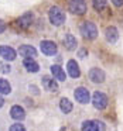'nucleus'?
<instances>
[{
	"label": "nucleus",
	"mask_w": 123,
	"mask_h": 131,
	"mask_svg": "<svg viewBox=\"0 0 123 131\" xmlns=\"http://www.w3.org/2000/svg\"><path fill=\"white\" fill-rule=\"evenodd\" d=\"M48 17H50L51 24H54V26H62L65 23V13H64V10L61 7H57V6L51 7Z\"/></svg>",
	"instance_id": "obj_1"
},
{
	"label": "nucleus",
	"mask_w": 123,
	"mask_h": 131,
	"mask_svg": "<svg viewBox=\"0 0 123 131\" xmlns=\"http://www.w3.org/2000/svg\"><path fill=\"white\" fill-rule=\"evenodd\" d=\"M64 44H65L67 49H69V51L75 49V48H77V45H78L77 38H75L72 34H67L65 35V38H64Z\"/></svg>",
	"instance_id": "obj_19"
},
{
	"label": "nucleus",
	"mask_w": 123,
	"mask_h": 131,
	"mask_svg": "<svg viewBox=\"0 0 123 131\" xmlns=\"http://www.w3.org/2000/svg\"><path fill=\"white\" fill-rule=\"evenodd\" d=\"M105 37H106V40H108L110 44H115L117 41V38H119V31H117L116 27L110 26V27H108V28H106Z\"/></svg>",
	"instance_id": "obj_15"
},
{
	"label": "nucleus",
	"mask_w": 123,
	"mask_h": 131,
	"mask_svg": "<svg viewBox=\"0 0 123 131\" xmlns=\"http://www.w3.org/2000/svg\"><path fill=\"white\" fill-rule=\"evenodd\" d=\"M23 65L26 68L27 72H31V73H35V72L40 71V65L34 61V58H24Z\"/></svg>",
	"instance_id": "obj_14"
},
{
	"label": "nucleus",
	"mask_w": 123,
	"mask_h": 131,
	"mask_svg": "<svg viewBox=\"0 0 123 131\" xmlns=\"http://www.w3.org/2000/svg\"><path fill=\"white\" fill-rule=\"evenodd\" d=\"M30 90L33 92V93H35V94H38V89H37V86H30Z\"/></svg>",
	"instance_id": "obj_26"
},
{
	"label": "nucleus",
	"mask_w": 123,
	"mask_h": 131,
	"mask_svg": "<svg viewBox=\"0 0 123 131\" xmlns=\"http://www.w3.org/2000/svg\"><path fill=\"white\" fill-rule=\"evenodd\" d=\"M69 7V12L72 14H77V16H82L86 13V3L85 0H69L68 3Z\"/></svg>",
	"instance_id": "obj_3"
},
{
	"label": "nucleus",
	"mask_w": 123,
	"mask_h": 131,
	"mask_svg": "<svg viewBox=\"0 0 123 131\" xmlns=\"http://www.w3.org/2000/svg\"><path fill=\"white\" fill-rule=\"evenodd\" d=\"M41 83H43L44 89L48 92H57L58 90V83L55 80V78H51V76H44L41 79Z\"/></svg>",
	"instance_id": "obj_11"
},
{
	"label": "nucleus",
	"mask_w": 123,
	"mask_h": 131,
	"mask_svg": "<svg viewBox=\"0 0 123 131\" xmlns=\"http://www.w3.org/2000/svg\"><path fill=\"white\" fill-rule=\"evenodd\" d=\"M4 31H6V23H4L3 20H0V34L4 32Z\"/></svg>",
	"instance_id": "obj_24"
},
{
	"label": "nucleus",
	"mask_w": 123,
	"mask_h": 131,
	"mask_svg": "<svg viewBox=\"0 0 123 131\" xmlns=\"http://www.w3.org/2000/svg\"><path fill=\"white\" fill-rule=\"evenodd\" d=\"M81 32L86 40H95L98 37V28L92 21H85L81 26Z\"/></svg>",
	"instance_id": "obj_2"
},
{
	"label": "nucleus",
	"mask_w": 123,
	"mask_h": 131,
	"mask_svg": "<svg viewBox=\"0 0 123 131\" xmlns=\"http://www.w3.org/2000/svg\"><path fill=\"white\" fill-rule=\"evenodd\" d=\"M12 92V86L7 82L6 79H2L0 78V94H9Z\"/></svg>",
	"instance_id": "obj_20"
},
{
	"label": "nucleus",
	"mask_w": 123,
	"mask_h": 131,
	"mask_svg": "<svg viewBox=\"0 0 123 131\" xmlns=\"http://www.w3.org/2000/svg\"><path fill=\"white\" fill-rule=\"evenodd\" d=\"M9 131H26V127H24L21 123H16V124H13L12 127L9 128Z\"/></svg>",
	"instance_id": "obj_22"
},
{
	"label": "nucleus",
	"mask_w": 123,
	"mask_h": 131,
	"mask_svg": "<svg viewBox=\"0 0 123 131\" xmlns=\"http://www.w3.org/2000/svg\"><path fill=\"white\" fill-rule=\"evenodd\" d=\"M16 55H17V52H16L12 47L0 45V57L4 58L6 61H14L16 59Z\"/></svg>",
	"instance_id": "obj_10"
},
{
	"label": "nucleus",
	"mask_w": 123,
	"mask_h": 131,
	"mask_svg": "<svg viewBox=\"0 0 123 131\" xmlns=\"http://www.w3.org/2000/svg\"><path fill=\"white\" fill-rule=\"evenodd\" d=\"M92 4H93L95 10L102 12V10L106 7V0H92Z\"/></svg>",
	"instance_id": "obj_21"
},
{
	"label": "nucleus",
	"mask_w": 123,
	"mask_h": 131,
	"mask_svg": "<svg viewBox=\"0 0 123 131\" xmlns=\"http://www.w3.org/2000/svg\"><path fill=\"white\" fill-rule=\"evenodd\" d=\"M33 21H34V16H33V13L31 12H27L26 14H23L17 20V26L20 27V28L26 30V28H29V27L33 24Z\"/></svg>",
	"instance_id": "obj_8"
},
{
	"label": "nucleus",
	"mask_w": 123,
	"mask_h": 131,
	"mask_svg": "<svg viewBox=\"0 0 123 131\" xmlns=\"http://www.w3.org/2000/svg\"><path fill=\"white\" fill-rule=\"evenodd\" d=\"M92 104H93L98 110L106 108V106H108V97H106V94L102 93V92H95L93 97H92Z\"/></svg>",
	"instance_id": "obj_5"
},
{
	"label": "nucleus",
	"mask_w": 123,
	"mask_h": 131,
	"mask_svg": "<svg viewBox=\"0 0 123 131\" xmlns=\"http://www.w3.org/2000/svg\"><path fill=\"white\" fill-rule=\"evenodd\" d=\"M41 52H43L44 55H48V57H51V55H55L57 54V45H55V42H52V41H41Z\"/></svg>",
	"instance_id": "obj_6"
},
{
	"label": "nucleus",
	"mask_w": 123,
	"mask_h": 131,
	"mask_svg": "<svg viewBox=\"0 0 123 131\" xmlns=\"http://www.w3.org/2000/svg\"><path fill=\"white\" fill-rule=\"evenodd\" d=\"M60 108L62 113L68 114L72 111V108H74V104H72V102L69 99H67V97H62V99L60 100Z\"/></svg>",
	"instance_id": "obj_18"
},
{
	"label": "nucleus",
	"mask_w": 123,
	"mask_h": 131,
	"mask_svg": "<svg viewBox=\"0 0 123 131\" xmlns=\"http://www.w3.org/2000/svg\"><path fill=\"white\" fill-rule=\"evenodd\" d=\"M10 65H7V63H4V62H0V72L2 73H10Z\"/></svg>",
	"instance_id": "obj_23"
},
{
	"label": "nucleus",
	"mask_w": 123,
	"mask_h": 131,
	"mask_svg": "<svg viewBox=\"0 0 123 131\" xmlns=\"http://www.w3.org/2000/svg\"><path fill=\"white\" fill-rule=\"evenodd\" d=\"M75 99H77V102L82 103V104H86V103H89V99H91V94H89V92L86 90L85 88H77L75 89Z\"/></svg>",
	"instance_id": "obj_9"
},
{
	"label": "nucleus",
	"mask_w": 123,
	"mask_h": 131,
	"mask_svg": "<svg viewBox=\"0 0 123 131\" xmlns=\"http://www.w3.org/2000/svg\"><path fill=\"white\" fill-rule=\"evenodd\" d=\"M105 124L99 120H86L82 123V131H105Z\"/></svg>",
	"instance_id": "obj_4"
},
{
	"label": "nucleus",
	"mask_w": 123,
	"mask_h": 131,
	"mask_svg": "<svg viewBox=\"0 0 123 131\" xmlns=\"http://www.w3.org/2000/svg\"><path fill=\"white\" fill-rule=\"evenodd\" d=\"M18 54L23 58H34L37 57V49L31 45H21L18 48Z\"/></svg>",
	"instance_id": "obj_12"
},
{
	"label": "nucleus",
	"mask_w": 123,
	"mask_h": 131,
	"mask_svg": "<svg viewBox=\"0 0 123 131\" xmlns=\"http://www.w3.org/2000/svg\"><path fill=\"white\" fill-rule=\"evenodd\" d=\"M112 3L116 7H120V6H123V0H112Z\"/></svg>",
	"instance_id": "obj_25"
},
{
	"label": "nucleus",
	"mask_w": 123,
	"mask_h": 131,
	"mask_svg": "<svg viewBox=\"0 0 123 131\" xmlns=\"http://www.w3.org/2000/svg\"><path fill=\"white\" fill-rule=\"evenodd\" d=\"M88 76L93 83L105 82V72H103L102 69H99V68H92L91 71L88 72Z\"/></svg>",
	"instance_id": "obj_7"
},
{
	"label": "nucleus",
	"mask_w": 123,
	"mask_h": 131,
	"mask_svg": "<svg viewBox=\"0 0 123 131\" xmlns=\"http://www.w3.org/2000/svg\"><path fill=\"white\" fill-rule=\"evenodd\" d=\"M51 73H52V76H54L57 80H60V82H64L65 78H67L65 72L62 71V68H61L60 65H52L51 66Z\"/></svg>",
	"instance_id": "obj_17"
},
{
	"label": "nucleus",
	"mask_w": 123,
	"mask_h": 131,
	"mask_svg": "<svg viewBox=\"0 0 123 131\" xmlns=\"http://www.w3.org/2000/svg\"><path fill=\"white\" fill-rule=\"evenodd\" d=\"M10 116H12V118L20 121V120H24L26 113H24V108L21 107V106H13V107L10 108Z\"/></svg>",
	"instance_id": "obj_16"
},
{
	"label": "nucleus",
	"mask_w": 123,
	"mask_h": 131,
	"mask_svg": "<svg viewBox=\"0 0 123 131\" xmlns=\"http://www.w3.org/2000/svg\"><path fill=\"white\" fill-rule=\"evenodd\" d=\"M67 68H68V75L71 78H79L81 76L79 66H78V63L75 59H69L68 63H67Z\"/></svg>",
	"instance_id": "obj_13"
},
{
	"label": "nucleus",
	"mask_w": 123,
	"mask_h": 131,
	"mask_svg": "<svg viewBox=\"0 0 123 131\" xmlns=\"http://www.w3.org/2000/svg\"><path fill=\"white\" fill-rule=\"evenodd\" d=\"M3 104H4V99H3L2 96H0V108L3 107Z\"/></svg>",
	"instance_id": "obj_27"
}]
</instances>
